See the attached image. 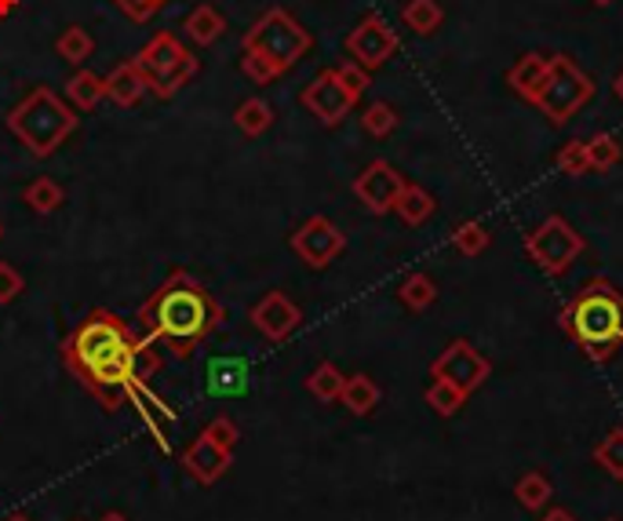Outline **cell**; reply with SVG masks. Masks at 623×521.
Listing matches in <instances>:
<instances>
[{"instance_id":"1","label":"cell","mask_w":623,"mask_h":521,"mask_svg":"<svg viewBox=\"0 0 623 521\" xmlns=\"http://www.w3.org/2000/svg\"><path fill=\"white\" fill-rule=\"evenodd\" d=\"M147 336H136L110 311H92L63 343V361L106 409L128 401V383L136 379V358Z\"/></svg>"},{"instance_id":"2","label":"cell","mask_w":623,"mask_h":521,"mask_svg":"<svg viewBox=\"0 0 623 521\" xmlns=\"http://www.w3.org/2000/svg\"><path fill=\"white\" fill-rule=\"evenodd\" d=\"M139 322L150 339H164L179 358H190L219 328L223 306L197 278L179 270L142 303Z\"/></svg>"},{"instance_id":"3","label":"cell","mask_w":623,"mask_h":521,"mask_svg":"<svg viewBox=\"0 0 623 521\" xmlns=\"http://www.w3.org/2000/svg\"><path fill=\"white\" fill-rule=\"evenodd\" d=\"M561 332L591 361H609L623 347V292L613 281L598 278L572 295L558 314Z\"/></svg>"},{"instance_id":"4","label":"cell","mask_w":623,"mask_h":521,"mask_svg":"<svg viewBox=\"0 0 623 521\" xmlns=\"http://www.w3.org/2000/svg\"><path fill=\"white\" fill-rule=\"evenodd\" d=\"M8 128L33 158L44 161L77 132V113L66 99H58V91L41 85L8 113Z\"/></svg>"},{"instance_id":"5","label":"cell","mask_w":623,"mask_h":521,"mask_svg":"<svg viewBox=\"0 0 623 521\" xmlns=\"http://www.w3.org/2000/svg\"><path fill=\"white\" fill-rule=\"evenodd\" d=\"M310 47H314V37H310V30L303 26V22H299L296 15H289L284 8H270L267 15L251 22V30L245 33L241 52L267 58L278 74H289Z\"/></svg>"},{"instance_id":"6","label":"cell","mask_w":623,"mask_h":521,"mask_svg":"<svg viewBox=\"0 0 623 521\" xmlns=\"http://www.w3.org/2000/svg\"><path fill=\"white\" fill-rule=\"evenodd\" d=\"M131 63H136L142 80H147V91H153L158 99H172V95L179 88H186L190 77L197 74L194 52H190L175 33H158Z\"/></svg>"},{"instance_id":"7","label":"cell","mask_w":623,"mask_h":521,"mask_svg":"<svg viewBox=\"0 0 623 521\" xmlns=\"http://www.w3.org/2000/svg\"><path fill=\"white\" fill-rule=\"evenodd\" d=\"M591 95H594L591 77L569 55H550L547 80L540 88V99H536V106H540V113L550 124H566L569 117H577L591 102Z\"/></svg>"},{"instance_id":"8","label":"cell","mask_w":623,"mask_h":521,"mask_svg":"<svg viewBox=\"0 0 623 521\" xmlns=\"http://www.w3.org/2000/svg\"><path fill=\"white\" fill-rule=\"evenodd\" d=\"M583 248H587L583 234L561 216H547L540 227L525 237V252H529V259L547 278L569 274V267L583 256Z\"/></svg>"},{"instance_id":"9","label":"cell","mask_w":623,"mask_h":521,"mask_svg":"<svg viewBox=\"0 0 623 521\" xmlns=\"http://www.w3.org/2000/svg\"><path fill=\"white\" fill-rule=\"evenodd\" d=\"M488 376H493V365H488V358L471 339H452L449 347L430 361V379H445V383L463 390L466 398H471L474 390H482Z\"/></svg>"},{"instance_id":"10","label":"cell","mask_w":623,"mask_h":521,"mask_svg":"<svg viewBox=\"0 0 623 521\" xmlns=\"http://www.w3.org/2000/svg\"><path fill=\"white\" fill-rule=\"evenodd\" d=\"M394 52H398V33L390 30V22L383 15H365L346 33V55H351L357 66H365L368 74L387 66Z\"/></svg>"},{"instance_id":"11","label":"cell","mask_w":623,"mask_h":521,"mask_svg":"<svg viewBox=\"0 0 623 521\" xmlns=\"http://www.w3.org/2000/svg\"><path fill=\"white\" fill-rule=\"evenodd\" d=\"M289 245H292V252L303 259L307 267L325 270L335 256H343L346 237H343V230L335 227L332 219H325V216H310L303 227L292 234Z\"/></svg>"},{"instance_id":"12","label":"cell","mask_w":623,"mask_h":521,"mask_svg":"<svg viewBox=\"0 0 623 521\" xmlns=\"http://www.w3.org/2000/svg\"><path fill=\"white\" fill-rule=\"evenodd\" d=\"M303 106L325 128H335V124H343L346 117H351L357 99L343 88V80H340L335 69H321V74L303 88Z\"/></svg>"},{"instance_id":"13","label":"cell","mask_w":623,"mask_h":521,"mask_svg":"<svg viewBox=\"0 0 623 521\" xmlns=\"http://www.w3.org/2000/svg\"><path fill=\"white\" fill-rule=\"evenodd\" d=\"M405 189V175L394 169L390 161H373L368 169L354 180V197L373 211V216H387L398 205Z\"/></svg>"},{"instance_id":"14","label":"cell","mask_w":623,"mask_h":521,"mask_svg":"<svg viewBox=\"0 0 623 521\" xmlns=\"http://www.w3.org/2000/svg\"><path fill=\"white\" fill-rule=\"evenodd\" d=\"M251 325H256L270 343H284L292 332L303 325V311L284 292H267L251 306Z\"/></svg>"},{"instance_id":"15","label":"cell","mask_w":623,"mask_h":521,"mask_svg":"<svg viewBox=\"0 0 623 521\" xmlns=\"http://www.w3.org/2000/svg\"><path fill=\"white\" fill-rule=\"evenodd\" d=\"M251 369L245 354H219L205 361V394L208 398H245Z\"/></svg>"},{"instance_id":"16","label":"cell","mask_w":623,"mask_h":521,"mask_svg":"<svg viewBox=\"0 0 623 521\" xmlns=\"http://www.w3.org/2000/svg\"><path fill=\"white\" fill-rule=\"evenodd\" d=\"M230 459H234V453H226V448L215 445L208 434H201L197 442L183 453V467H186V474H190L194 481L212 485V481H219L223 474H226Z\"/></svg>"},{"instance_id":"17","label":"cell","mask_w":623,"mask_h":521,"mask_svg":"<svg viewBox=\"0 0 623 521\" xmlns=\"http://www.w3.org/2000/svg\"><path fill=\"white\" fill-rule=\"evenodd\" d=\"M128 401L139 409V416L147 420V426L153 431V437H158V442H161V448H168L164 431H168V426H172V423H179V420H175V412L168 409V405H161V401L153 398V390H150L147 383H142V379H131V383H128Z\"/></svg>"},{"instance_id":"18","label":"cell","mask_w":623,"mask_h":521,"mask_svg":"<svg viewBox=\"0 0 623 521\" xmlns=\"http://www.w3.org/2000/svg\"><path fill=\"white\" fill-rule=\"evenodd\" d=\"M547 69H550V55H536V52L522 55L518 63L511 66V74H507L514 95H522L525 102L536 106V99H540L544 80H547Z\"/></svg>"},{"instance_id":"19","label":"cell","mask_w":623,"mask_h":521,"mask_svg":"<svg viewBox=\"0 0 623 521\" xmlns=\"http://www.w3.org/2000/svg\"><path fill=\"white\" fill-rule=\"evenodd\" d=\"M183 33H186V41H194L197 47H212V44L226 33L223 11L215 8V4H197V8L183 19Z\"/></svg>"},{"instance_id":"20","label":"cell","mask_w":623,"mask_h":521,"mask_svg":"<svg viewBox=\"0 0 623 521\" xmlns=\"http://www.w3.org/2000/svg\"><path fill=\"white\" fill-rule=\"evenodd\" d=\"M379 398H383V390L373 376H365V372H357V376H346V383H343V409L346 412H354V416H373L376 405H379Z\"/></svg>"},{"instance_id":"21","label":"cell","mask_w":623,"mask_h":521,"mask_svg":"<svg viewBox=\"0 0 623 521\" xmlns=\"http://www.w3.org/2000/svg\"><path fill=\"white\" fill-rule=\"evenodd\" d=\"M142 95H147V80L136 69V63H121L114 74H106V99L117 102V106H136Z\"/></svg>"},{"instance_id":"22","label":"cell","mask_w":623,"mask_h":521,"mask_svg":"<svg viewBox=\"0 0 623 521\" xmlns=\"http://www.w3.org/2000/svg\"><path fill=\"white\" fill-rule=\"evenodd\" d=\"M434 208H438L434 194L423 186H416V183H405L398 205H394V211H398L401 222H409V227H423V222L434 216Z\"/></svg>"},{"instance_id":"23","label":"cell","mask_w":623,"mask_h":521,"mask_svg":"<svg viewBox=\"0 0 623 521\" xmlns=\"http://www.w3.org/2000/svg\"><path fill=\"white\" fill-rule=\"evenodd\" d=\"M514 496H518V503L525 507V511L540 514L550 503V496H555V485H550V478L544 470H525L522 478L514 481Z\"/></svg>"},{"instance_id":"24","label":"cell","mask_w":623,"mask_h":521,"mask_svg":"<svg viewBox=\"0 0 623 521\" xmlns=\"http://www.w3.org/2000/svg\"><path fill=\"white\" fill-rule=\"evenodd\" d=\"M66 99L77 106V110H95L106 99V77L92 74V69H77L74 77L66 80Z\"/></svg>"},{"instance_id":"25","label":"cell","mask_w":623,"mask_h":521,"mask_svg":"<svg viewBox=\"0 0 623 521\" xmlns=\"http://www.w3.org/2000/svg\"><path fill=\"white\" fill-rule=\"evenodd\" d=\"M401 19L412 33H419V37H430V33H438V26L445 22V11H441L438 0H409L401 11Z\"/></svg>"},{"instance_id":"26","label":"cell","mask_w":623,"mask_h":521,"mask_svg":"<svg viewBox=\"0 0 623 521\" xmlns=\"http://www.w3.org/2000/svg\"><path fill=\"white\" fill-rule=\"evenodd\" d=\"M22 200H26L33 211H41V216H52V211L66 205V189L55 180H47V175H41V180H33L26 189H22Z\"/></svg>"},{"instance_id":"27","label":"cell","mask_w":623,"mask_h":521,"mask_svg":"<svg viewBox=\"0 0 623 521\" xmlns=\"http://www.w3.org/2000/svg\"><path fill=\"white\" fill-rule=\"evenodd\" d=\"M398 300L409 306V311H427V306H434L438 300V284L430 274H423V270H416V274H409L398 284Z\"/></svg>"},{"instance_id":"28","label":"cell","mask_w":623,"mask_h":521,"mask_svg":"<svg viewBox=\"0 0 623 521\" xmlns=\"http://www.w3.org/2000/svg\"><path fill=\"white\" fill-rule=\"evenodd\" d=\"M55 52H58V58H66L69 66H84L95 55V41L84 26H66L63 33H58Z\"/></svg>"},{"instance_id":"29","label":"cell","mask_w":623,"mask_h":521,"mask_svg":"<svg viewBox=\"0 0 623 521\" xmlns=\"http://www.w3.org/2000/svg\"><path fill=\"white\" fill-rule=\"evenodd\" d=\"M234 124L241 128V132H245L248 139H256V135H262V132H270V124H273L270 102H267V99H245L241 106H237Z\"/></svg>"},{"instance_id":"30","label":"cell","mask_w":623,"mask_h":521,"mask_svg":"<svg viewBox=\"0 0 623 521\" xmlns=\"http://www.w3.org/2000/svg\"><path fill=\"white\" fill-rule=\"evenodd\" d=\"M343 383H346V376L340 372V365H332V361H321L318 369L307 376V390L318 401H340Z\"/></svg>"},{"instance_id":"31","label":"cell","mask_w":623,"mask_h":521,"mask_svg":"<svg viewBox=\"0 0 623 521\" xmlns=\"http://www.w3.org/2000/svg\"><path fill=\"white\" fill-rule=\"evenodd\" d=\"M594 464L602 467L609 478L623 481V426H613V431L594 445Z\"/></svg>"},{"instance_id":"32","label":"cell","mask_w":623,"mask_h":521,"mask_svg":"<svg viewBox=\"0 0 623 521\" xmlns=\"http://www.w3.org/2000/svg\"><path fill=\"white\" fill-rule=\"evenodd\" d=\"M427 405L438 412V416H456V412L466 405V394L463 390H456L452 383H445V379H430V387H427Z\"/></svg>"},{"instance_id":"33","label":"cell","mask_w":623,"mask_h":521,"mask_svg":"<svg viewBox=\"0 0 623 521\" xmlns=\"http://www.w3.org/2000/svg\"><path fill=\"white\" fill-rule=\"evenodd\" d=\"M488 245H493V237H488V230L477 219L460 222V227L452 230V248H456L460 256H471L474 259V256H482Z\"/></svg>"},{"instance_id":"34","label":"cell","mask_w":623,"mask_h":521,"mask_svg":"<svg viewBox=\"0 0 623 521\" xmlns=\"http://www.w3.org/2000/svg\"><path fill=\"white\" fill-rule=\"evenodd\" d=\"M623 158V146L616 135H594L587 142V161H591V172H609L616 169Z\"/></svg>"},{"instance_id":"35","label":"cell","mask_w":623,"mask_h":521,"mask_svg":"<svg viewBox=\"0 0 623 521\" xmlns=\"http://www.w3.org/2000/svg\"><path fill=\"white\" fill-rule=\"evenodd\" d=\"M398 121H401V117H398V110H394L390 102H373L362 113V128L368 135H376V139H387L394 128H398Z\"/></svg>"},{"instance_id":"36","label":"cell","mask_w":623,"mask_h":521,"mask_svg":"<svg viewBox=\"0 0 623 521\" xmlns=\"http://www.w3.org/2000/svg\"><path fill=\"white\" fill-rule=\"evenodd\" d=\"M555 164H558L561 175H587V172H591V161H587V142L583 139H569L566 146L558 150Z\"/></svg>"},{"instance_id":"37","label":"cell","mask_w":623,"mask_h":521,"mask_svg":"<svg viewBox=\"0 0 623 521\" xmlns=\"http://www.w3.org/2000/svg\"><path fill=\"white\" fill-rule=\"evenodd\" d=\"M205 434H208L219 448H226V453H234V448H237V437H241V431H237V423H234L230 416H215V420L205 426Z\"/></svg>"},{"instance_id":"38","label":"cell","mask_w":623,"mask_h":521,"mask_svg":"<svg viewBox=\"0 0 623 521\" xmlns=\"http://www.w3.org/2000/svg\"><path fill=\"white\" fill-rule=\"evenodd\" d=\"M335 74H340L343 88L351 91L354 99H362V95H365V88H368V69H365V66H357L354 58H346L343 66H335Z\"/></svg>"},{"instance_id":"39","label":"cell","mask_w":623,"mask_h":521,"mask_svg":"<svg viewBox=\"0 0 623 521\" xmlns=\"http://www.w3.org/2000/svg\"><path fill=\"white\" fill-rule=\"evenodd\" d=\"M241 69H245V77L251 80V85H270V80L281 77L278 69L267 63V58H259V55H251V52H241Z\"/></svg>"},{"instance_id":"40","label":"cell","mask_w":623,"mask_h":521,"mask_svg":"<svg viewBox=\"0 0 623 521\" xmlns=\"http://www.w3.org/2000/svg\"><path fill=\"white\" fill-rule=\"evenodd\" d=\"M117 8L125 11L128 19H136V22H147V19H153L158 15V11L168 4V0H114Z\"/></svg>"},{"instance_id":"41","label":"cell","mask_w":623,"mask_h":521,"mask_svg":"<svg viewBox=\"0 0 623 521\" xmlns=\"http://www.w3.org/2000/svg\"><path fill=\"white\" fill-rule=\"evenodd\" d=\"M19 292H22V274L11 263H0V306L19 300Z\"/></svg>"},{"instance_id":"42","label":"cell","mask_w":623,"mask_h":521,"mask_svg":"<svg viewBox=\"0 0 623 521\" xmlns=\"http://www.w3.org/2000/svg\"><path fill=\"white\" fill-rule=\"evenodd\" d=\"M540 521H577V514H569L566 507H550V511Z\"/></svg>"},{"instance_id":"43","label":"cell","mask_w":623,"mask_h":521,"mask_svg":"<svg viewBox=\"0 0 623 521\" xmlns=\"http://www.w3.org/2000/svg\"><path fill=\"white\" fill-rule=\"evenodd\" d=\"M15 8H19V0H0V19H8Z\"/></svg>"},{"instance_id":"44","label":"cell","mask_w":623,"mask_h":521,"mask_svg":"<svg viewBox=\"0 0 623 521\" xmlns=\"http://www.w3.org/2000/svg\"><path fill=\"white\" fill-rule=\"evenodd\" d=\"M613 91H616V99L623 102V74L616 77V85H613Z\"/></svg>"},{"instance_id":"45","label":"cell","mask_w":623,"mask_h":521,"mask_svg":"<svg viewBox=\"0 0 623 521\" xmlns=\"http://www.w3.org/2000/svg\"><path fill=\"white\" fill-rule=\"evenodd\" d=\"M99 521H128V518L125 514H103Z\"/></svg>"},{"instance_id":"46","label":"cell","mask_w":623,"mask_h":521,"mask_svg":"<svg viewBox=\"0 0 623 521\" xmlns=\"http://www.w3.org/2000/svg\"><path fill=\"white\" fill-rule=\"evenodd\" d=\"M591 4H598V8H609V4H613V0H591Z\"/></svg>"},{"instance_id":"47","label":"cell","mask_w":623,"mask_h":521,"mask_svg":"<svg viewBox=\"0 0 623 521\" xmlns=\"http://www.w3.org/2000/svg\"><path fill=\"white\" fill-rule=\"evenodd\" d=\"M605 521H620V518H605Z\"/></svg>"},{"instance_id":"48","label":"cell","mask_w":623,"mask_h":521,"mask_svg":"<svg viewBox=\"0 0 623 521\" xmlns=\"http://www.w3.org/2000/svg\"><path fill=\"white\" fill-rule=\"evenodd\" d=\"M0 237H4V227H0Z\"/></svg>"}]
</instances>
